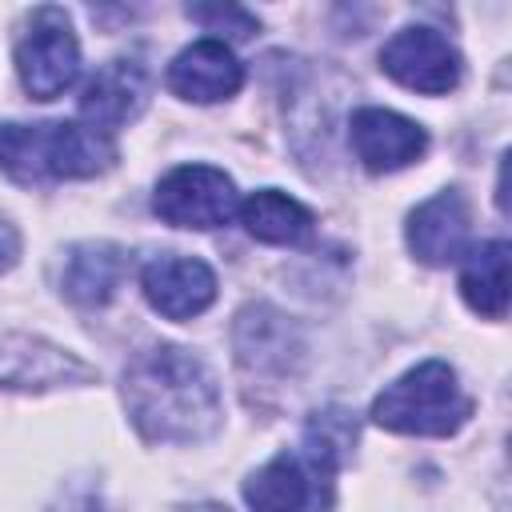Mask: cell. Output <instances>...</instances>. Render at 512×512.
Listing matches in <instances>:
<instances>
[{
	"instance_id": "1",
	"label": "cell",
	"mask_w": 512,
	"mask_h": 512,
	"mask_svg": "<svg viewBox=\"0 0 512 512\" xmlns=\"http://www.w3.org/2000/svg\"><path fill=\"white\" fill-rule=\"evenodd\" d=\"M124 404L152 444H196L220 428V388L200 356L176 344L140 352L124 372Z\"/></svg>"
},
{
	"instance_id": "2",
	"label": "cell",
	"mask_w": 512,
	"mask_h": 512,
	"mask_svg": "<svg viewBox=\"0 0 512 512\" xmlns=\"http://www.w3.org/2000/svg\"><path fill=\"white\" fill-rule=\"evenodd\" d=\"M116 144L80 120H40V124H0V168L16 184L84 180L108 172Z\"/></svg>"
},
{
	"instance_id": "3",
	"label": "cell",
	"mask_w": 512,
	"mask_h": 512,
	"mask_svg": "<svg viewBox=\"0 0 512 512\" xmlns=\"http://www.w3.org/2000/svg\"><path fill=\"white\" fill-rule=\"evenodd\" d=\"M472 416V396L448 360H424L372 400V420L400 436H452Z\"/></svg>"
},
{
	"instance_id": "4",
	"label": "cell",
	"mask_w": 512,
	"mask_h": 512,
	"mask_svg": "<svg viewBox=\"0 0 512 512\" xmlns=\"http://www.w3.org/2000/svg\"><path fill=\"white\" fill-rule=\"evenodd\" d=\"M16 72L32 100H56L80 76V44L72 36L64 8H36L20 44Z\"/></svg>"
},
{
	"instance_id": "5",
	"label": "cell",
	"mask_w": 512,
	"mask_h": 512,
	"mask_svg": "<svg viewBox=\"0 0 512 512\" xmlns=\"http://www.w3.org/2000/svg\"><path fill=\"white\" fill-rule=\"evenodd\" d=\"M152 208L176 228H220L236 216L240 196L228 172L212 164H180L156 184Z\"/></svg>"
},
{
	"instance_id": "6",
	"label": "cell",
	"mask_w": 512,
	"mask_h": 512,
	"mask_svg": "<svg viewBox=\"0 0 512 512\" xmlns=\"http://www.w3.org/2000/svg\"><path fill=\"white\" fill-rule=\"evenodd\" d=\"M380 68L424 96H444L460 84L464 76V60L456 52V44L448 36H440L436 28H400L384 48H380Z\"/></svg>"
},
{
	"instance_id": "7",
	"label": "cell",
	"mask_w": 512,
	"mask_h": 512,
	"mask_svg": "<svg viewBox=\"0 0 512 512\" xmlns=\"http://www.w3.org/2000/svg\"><path fill=\"white\" fill-rule=\"evenodd\" d=\"M96 372L40 340V336H24V332H12V336H0V388H20V392H44V388H60V384H88Z\"/></svg>"
},
{
	"instance_id": "8",
	"label": "cell",
	"mask_w": 512,
	"mask_h": 512,
	"mask_svg": "<svg viewBox=\"0 0 512 512\" xmlns=\"http://www.w3.org/2000/svg\"><path fill=\"white\" fill-rule=\"evenodd\" d=\"M140 284H144V300L168 320H192L216 300V272L204 260L180 252H164L148 260Z\"/></svg>"
},
{
	"instance_id": "9",
	"label": "cell",
	"mask_w": 512,
	"mask_h": 512,
	"mask_svg": "<svg viewBox=\"0 0 512 512\" xmlns=\"http://www.w3.org/2000/svg\"><path fill=\"white\" fill-rule=\"evenodd\" d=\"M348 140L356 148V160L368 172L408 168L428 148V132L392 108H356L348 124Z\"/></svg>"
},
{
	"instance_id": "10",
	"label": "cell",
	"mask_w": 512,
	"mask_h": 512,
	"mask_svg": "<svg viewBox=\"0 0 512 512\" xmlns=\"http://www.w3.org/2000/svg\"><path fill=\"white\" fill-rule=\"evenodd\" d=\"M144 104H148V72L140 60H128V56L100 64L80 92L84 124L104 136L112 128H124L128 120H136L144 112Z\"/></svg>"
},
{
	"instance_id": "11",
	"label": "cell",
	"mask_w": 512,
	"mask_h": 512,
	"mask_svg": "<svg viewBox=\"0 0 512 512\" xmlns=\"http://www.w3.org/2000/svg\"><path fill=\"white\" fill-rule=\"evenodd\" d=\"M468 232H472V212H468L464 192L456 188L436 192L408 216V248L428 268H444L456 256H464Z\"/></svg>"
},
{
	"instance_id": "12",
	"label": "cell",
	"mask_w": 512,
	"mask_h": 512,
	"mask_svg": "<svg viewBox=\"0 0 512 512\" xmlns=\"http://www.w3.org/2000/svg\"><path fill=\"white\" fill-rule=\"evenodd\" d=\"M244 84V68L240 60L232 56V48L224 40H196L188 44L172 64H168V88L184 100H196V104H212V100H224L232 96L236 88Z\"/></svg>"
},
{
	"instance_id": "13",
	"label": "cell",
	"mask_w": 512,
	"mask_h": 512,
	"mask_svg": "<svg viewBox=\"0 0 512 512\" xmlns=\"http://www.w3.org/2000/svg\"><path fill=\"white\" fill-rule=\"evenodd\" d=\"M128 276V252L108 240H84L72 244L60 268V292L80 308L108 304Z\"/></svg>"
},
{
	"instance_id": "14",
	"label": "cell",
	"mask_w": 512,
	"mask_h": 512,
	"mask_svg": "<svg viewBox=\"0 0 512 512\" xmlns=\"http://www.w3.org/2000/svg\"><path fill=\"white\" fill-rule=\"evenodd\" d=\"M244 500L252 512H308L312 504L328 508V500L320 496V476L300 456H288V452L272 456L264 468L248 476Z\"/></svg>"
},
{
	"instance_id": "15",
	"label": "cell",
	"mask_w": 512,
	"mask_h": 512,
	"mask_svg": "<svg viewBox=\"0 0 512 512\" xmlns=\"http://www.w3.org/2000/svg\"><path fill=\"white\" fill-rule=\"evenodd\" d=\"M236 212H240L248 236H256L260 244L296 248L312 236V212L300 200H292L288 192H276V188L252 192Z\"/></svg>"
},
{
	"instance_id": "16",
	"label": "cell",
	"mask_w": 512,
	"mask_h": 512,
	"mask_svg": "<svg viewBox=\"0 0 512 512\" xmlns=\"http://www.w3.org/2000/svg\"><path fill=\"white\" fill-rule=\"evenodd\" d=\"M460 292L472 312L488 320H504L508 312V244L488 240L468 252V264L460 272Z\"/></svg>"
},
{
	"instance_id": "17",
	"label": "cell",
	"mask_w": 512,
	"mask_h": 512,
	"mask_svg": "<svg viewBox=\"0 0 512 512\" xmlns=\"http://www.w3.org/2000/svg\"><path fill=\"white\" fill-rule=\"evenodd\" d=\"M288 320L264 304L244 308L236 320V352L248 368H288Z\"/></svg>"
},
{
	"instance_id": "18",
	"label": "cell",
	"mask_w": 512,
	"mask_h": 512,
	"mask_svg": "<svg viewBox=\"0 0 512 512\" xmlns=\"http://www.w3.org/2000/svg\"><path fill=\"white\" fill-rule=\"evenodd\" d=\"M356 444V420L344 412V408H324L308 420L304 428V464L324 480L332 484L336 468L348 460Z\"/></svg>"
},
{
	"instance_id": "19",
	"label": "cell",
	"mask_w": 512,
	"mask_h": 512,
	"mask_svg": "<svg viewBox=\"0 0 512 512\" xmlns=\"http://www.w3.org/2000/svg\"><path fill=\"white\" fill-rule=\"evenodd\" d=\"M184 12H188V20L204 24L216 36H228V40H252V32L260 28L256 16L248 8H236V4H188Z\"/></svg>"
},
{
	"instance_id": "20",
	"label": "cell",
	"mask_w": 512,
	"mask_h": 512,
	"mask_svg": "<svg viewBox=\"0 0 512 512\" xmlns=\"http://www.w3.org/2000/svg\"><path fill=\"white\" fill-rule=\"evenodd\" d=\"M16 260H20V232L8 220H0V272H8Z\"/></svg>"
}]
</instances>
